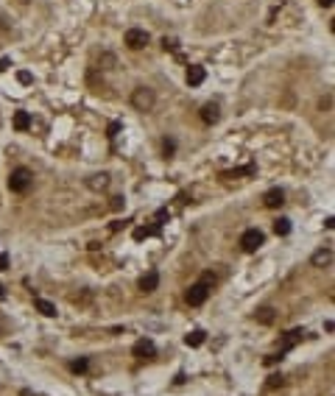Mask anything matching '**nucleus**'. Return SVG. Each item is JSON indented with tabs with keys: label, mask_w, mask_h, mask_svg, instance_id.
Returning a JSON list of instances; mask_svg holds the SVG:
<instances>
[{
	"label": "nucleus",
	"mask_w": 335,
	"mask_h": 396,
	"mask_svg": "<svg viewBox=\"0 0 335 396\" xmlns=\"http://www.w3.org/2000/svg\"><path fill=\"white\" fill-rule=\"evenodd\" d=\"M31 182H34V173H31L28 168H14L11 176H8V187L14 193H25L31 187Z\"/></svg>",
	"instance_id": "obj_1"
},
{
	"label": "nucleus",
	"mask_w": 335,
	"mask_h": 396,
	"mask_svg": "<svg viewBox=\"0 0 335 396\" xmlns=\"http://www.w3.org/2000/svg\"><path fill=\"white\" fill-rule=\"evenodd\" d=\"M154 92L148 90V87H137L134 92H131V106L140 109V112H148V109H154Z\"/></svg>",
	"instance_id": "obj_2"
},
{
	"label": "nucleus",
	"mask_w": 335,
	"mask_h": 396,
	"mask_svg": "<svg viewBox=\"0 0 335 396\" xmlns=\"http://www.w3.org/2000/svg\"><path fill=\"white\" fill-rule=\"evenodd\" d=\"M263 243H265V237H263L260 229H246L243 237H240V248H243V251H249V254H251V251H257Z\"/></svg>",
	"instance_id": "obj_3"
},
{
	"label": "nucleus",
	"mask_w": 335,
	"mask_h": 396,
	"mask_svg": "<svg viewBox=\"0 0 335 396\" xmlns=\"http://www.w3.org/2000/svg\"><path fill=\"white\" fill-rule=\"evenodd\" d=\"M207 296H210V285L207 282H196V285H190V290H187V304L199 307V304L207 301Z\"/></svg>",
	"instance_id": "obj_4"
},
{
	"label": "nucleus",
	"mask_w": 335,
	"mask_h": 396,
	"mask_svg": "<svg viewBox=\"0 0 335 396\" xmlns=\"http://www.w3.org/2000/svg\"><path fill=\"white\" fill-rule=\"evenodd\" d=\"M126 45H128L131 50L145 48V45H148V34H145L143 28H128V31H126Z\"/></svg>",
	"instance_id": "obj_5"
},
{
	"label": "nucleus",
	"mask_w": 335,
	"mask_h": 396,
	"mask_svg": "<svg viewBox=\"0 0 335 396\" xmlns=\"http://www.w3.org/2000/svg\"><path fill=\"white\" fill-rule=\"evenodd\" d=\"M263 204L268 206V209H277V206H282V204H285V193L279 190V187H274V190H268V193H265Z\"/></svg>",
	"instance_id": "obj_6"
},
{
	"label": "nucleus",
	"mask_w": 335,
	"mask_h": 396,
	"mask_svg": "<svg viewBox=\"0 0 335 396\" xmlns=\"http://www.w3.org/2000/svg\"><path fill=\"white\" fill-rule=\"evenodd\" d=\"M131 352L137 354V357H154V354H157V346H154V340H137L134 343V349H131Z\"/></svg>",
	"instance_id": "obj_7"
},
{
	"label": "nucleus",
	"mask_w": 335,
	"mask_h": 396,
	"mask_svg": "<svg viewBox=\"0 0 335 396\" xmlns=\"http://www.w3.org/2000/svg\"><path fill=\"white\" fill-rule=\"evenodd\" d=\"M204 76H207V73H204L201 64H190V67H187V84L190 87H199L201 81H204Z\"/></svg>",
	"instance_id": "obj_8"
},
{
	"label": "nucleus",
	"mask_w": 335,
	"mask_h": 396,
	"mask_svg": "<svg viewBox=\"0 0 335 396\" xmlns=\"http://www.w3.org/2000/svg\"><path fill=\"white\" fill-rule=\"evenodd\" d=\"M157 288H159V274L157 271H148V274L140 279V290H143V293H151V290H157Z\"/></svg>",
	"instance_id": "obj_9"
},
{
	"label": "nucleus",
	"mask_w": 335,
	"mask_h": 396,
	"mask_svg": "<svg viewBox=\"0 0 335 396\" xmlns=\"http://www.w3.org/2000/svg\"><path fill=\"white\" fill-rule=\"evenodd\" d=\"M218 117H221V112H218V106H215V103H207V106L201 109V120L207 123V126L218 123Z\"/></svg>",
	"instance_id": "obj_10"
},
{
	"label": "nucleus",
	"mask_w": 335,
	"mask_h": 396,
	"mask_svg": "<svg viewBox=\"0 0 335 396\" xmlns=\"http://www.w3.org/2000/svg\"><path fill=\"white\" fill-rule=\"evenodd\" d=\"M299 338H302V329H291V332H285L282 335V349H279V352L285 354L293 343H299Z\"/></svg>",
	"instance_id": "obj_11"
},
{
	"label": "nucleus",
	"mask_w": 335,
	"mask_h": 396,
	"mask_svg": "<svg viewBox=\"0 0 335 396\" xmlns=\"http://www.w3.org/2000/svg\"><path fill=\"white\" fill-rule=\"evenodd\" d=\"M14 128H17V131H28V128H31V114L20 109V112L14 114Z\"/></svg>",
	"instance_id": "obj_12"
},
{
	"label": "nucleus",
	"mask_w": 335,
	"mask_h": 396,
	"mask_svg": "<svg viewBox=\"0 0 335 396\" xmlns=\"http://www.w3.org/2000/svg\"><path fill=\"white\" fill-rule=\"evenodd\" d=\"M34 304H36V310L42 312V315H48V318L56 315V304H50V301H45V298H36Z\"/></svg>",
	"instance_id": "obj_13"
},
{
	"label": "nucleus",
	"mask_w": 335,
	"mask_h": 396,
	"mask_svg": "<svg viewBox=\"0 0 335 396\" xmlns=\"http://www.w3.org/2000/svg\"><path fill=\"white\" fill-rule=\"evenodd\" d=\"M87 184H90L93 190H104V187H107V184H109V176H107V173H95V176L90 179V182H87Z\"/></svg>",
	"instance_id": "obj_14"
},
{
	"label": "nucleus",
	"mask_w": 335,
	"mask_h": 396,
	"mask_svg": "<svg viewBox=\"0 0 335 396\" xmlns=\"http://www.w3.org/2000/svg\"><path fill=\"white\" fill-rule=\"evenodd\" d=\"M330 260H333V251H330V248H321V251H316V254H313V260H310V262L321 268V265H324V262H330Z\"/></svg>",
	"instance_id": "obj_15"
},
{
	"label": "nucleus",
	"mask_w": 335,
	"mask_h": 396,
	"mask_svg": "<svg viewBox=\"0 0 335 396\" xmlns=\"http://www.w3.org/2000/svg\"><path fill=\"white\" fill-rule=\"evenodd\" d=\"M204 340H207V335L201 332V329H196V332H190V335L185 338V343H187V346H201Z\"/></svg>",
	"instance_id": "obj_16"
},
{
	"label": "nucleus",
	"mask_w": 335,
	"mask_h": 396,
	"mask_svg": "<svg viewBox=\"0 0 335 396\" xmlns=\"http://www.w3.org/2000/svg\"><path fill=\"white\" fill-rule=\"evenodd\" d=\"M274 232H277L279 237H285V234L291 232V220H288V218H279V220H274Z\"/></svg>",
	"instance_id": "obj_17"
},
{
	"label": "nucleus",
	"mask_w": 335,
	"mask_h": 396,
	"mask_svg": "<svg viewBox=\"0 0 335 396\" xmlns=\"http://www.w3.org/2000/svg\"><path fill=\"white\" fill-rule=\"evenodd\" d=\"M148 234H159V223H157V226H140V229H134V240H143V237H148Z\"/></svg>",
	"instance_id": "obj_18"
},
{
	"label": "nucleus",
	"mask_w": 335,
	"mask_h": 396,
	"mask_svg": "<svg viewBox=\"0 0 335 396\" xmlns=\"http://www.w3.org/2000/svg\"><path fill=\"white\" fill-rule=\"evenodd\" d=\"M87 368H90V360H84V357H81V360H73V363H70V371H73V374H84Z\"/></svg>",
	"instance_id": "obj_19"
},
{
	"label": "nucleus",
	"mask_w": 335,
	"mask_h": 396,
	"mask_svg": "<svg viewBox=\"0 0 335 396\" xmlns=\"http://www.w3.org/2000/svg\"><path fill=\"white\" fill-rule=\"evenodd\" d=\"M257 321H260V324H271V321H274V310H271V307H263V310L257 312Z\"/></svg>",
	"instance_id": "obj_20"
},
{
	"label": "nucleus",
	"mask_w": 335,
	"mask_h": 396,
	"mask_svg": "<svg viewBox=\"0 0 335 396\" xmlns=\"http://www.w3.org/2000/svg\"><path fill=\"white\" fill-rule=\"evenodd\" d=\"M17 78H20L22 84H31V81H34V76H31L28 70H20V73H17Z\"/></svg>",
	"instance_id": "obj_21"
},
{
	"label": "nucleus",
	"mask_w": 335,
	"mask_h": 396,
	"mask_svg": "<svg viewBox=\"0 0 335 396\" xmlns=\"http://www.w3.org/2000/svg\"><path fill=\"white\" fill-rule=\"evenodd\" d=\"M162 48H165V50H176L179 42H176V39H168V36H165V39H162Z\"/></svg>",
	"instance_id": "obj_22"
},
{
	"label": "nucleus",
	"mask_w": 335,
	"mask_h": 396,
	"mask_svg": "<svg viewBox=\"0 0 335 396\" xmlns=\"http://www.w3.org/2000/svg\"><path fill=\"white\" fill-rule=\"evenodd\" d=\"M112 209H123V198H120V196L112 198Z\"/></svg>",
	"instance_id": "obj_23"
},
{
	"label": "nucleus",
	"mask_w": 335,
	"mask_h": 396,
	"mask_svg": "<svg viewBox=\"0 0 335 396\" xmlns=\"http://www.w3.org/2000/svg\"><path fill=\"white\" fill-rule=\"evenodd\" d=\"M117 131H120V123H112V126H109V137H114Z\"/></svg>",
	"instance_id": "obj_24"
},
{
	"label": "nucleus",
	"mask_w": 335,
	"mask_h": 396,
	"mask_svg": "<svg viewBox=\"0 0 335 396\" xmlns=\"http://www.w3.org/2000/svg\"><path fill=\"white\" fill-rule=\"evenodd\" d=\"M277 385H282V377H274V380H268V388H277Z\"/></svg>",
	"instance_id": "obj_25"
},
{
	"label": "nucleus",
	"mask_w": 335,
	"mask_h": 396,
	"mask_svg": "<svg viewBox=\"0 0 335 396\" xmlns=\"http://www.w3.org/2000/svg\"><path fill=\"white\" fill-rule=\"evenodd\" d=\"M3 268H8V257L6 254H0V271H3Z\"/></svg>",
	"instance_id": "obj_26"
},
{
	"label": "nucleus",
	"mask_w": 335,
	"mask_h": 396,
	"mask_svg": "<svg viewBox=\"0 0 335 396\" xmlns=\"http://www.w3.org/2000/svg\"><path fill=\"white\" fill-rule=\"evenodd\" d=\"M319 3H321L324 8H330V6H333V0H319Z\"/></svg>",
	"instance_id": "obj_27"
},
{
	"label": "nucleus",
	"mask_w": 335,
	"mask_h": 396,
	"mask_svg": "<svg viewBox=\"0 0 335 396\" xmlns=\"http://www.w3.org/2000/svg\"><path fill=\"white\" fill-rule=\"evenodd\" d=\"M6 64H8V59H0V73L6 70Z\"/></svg>",
	"instance_id": "obj_28"
},
{
	"label": "nucleus",
	"mask_w": 335,
	"mask_h": 396,
	"mask_svg": "<svg viewBox=\"0 0 335 396\" xmlns=\"http://www.w3.org/2000/svg\"><path fill=\"white\" fill-rule=\"evenodd\" d=\"M3 298H6V288H3V285H0V301H3Z\"/></svg>",
	"instance_id": "obj_29"
}]
</instances>
